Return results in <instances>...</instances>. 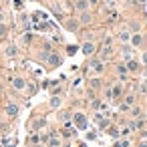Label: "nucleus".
I'll return each instance as SVG.
<instances>
[{
	"label": "nucleus",
	"instance_id": "nucleus-1",
	"mask_svg": "<svg viewBox=\"0 0 147 147\" xmlns=\"http://www.w3.org/2000/svg\"><path fill=\"white\" fill-rule=\"evenodd\" d=\"M75 123H77L79 129H85V127H87V119H85V115H83V113H75Z\"/></svg>",
	"mask_w": 147,
	"mask_h": 147
},
{
	"label": "nucleus",
	"instance_id": "nucleus-2",
	"mask_svg": "<svg viewBox=\"0 0 147 147\" xmlns=\"http://www.w3.org/2000/svg\"><path fill=\"white\" fill-rule=\"evenodd\" d=\"M83 55H87V57L95 55V45H93V42H85V45H83Z\"/></svg>",
	"mask_w": 147,
	"mask_h": 147
},
{
	"label": "nucleus",
	"instance_id": "nucleus-3",
	"mask_svg": "<svg viewBox=\"0 0 147 147\" xmlns=\"http://www.w3.org/2000/svg\"><path fill=\"white\" fill-rule=\"evenodd\" d=\"M91 69H93V73H103V69H105V67H103V61H101V59H99V61H93V63H91Z\"/></svg>",
	"mask_w": 147,
	"mask_h": 147
},
{
	"label": "nucleus",
	"instance_id": "nucleus-4",
	"mask_svg": "<svg viewBox=\"0 0 147 147\" xmlns=\"http://www.w3.org/2000/svg\"><path fill=\"white\" fill-rule=\"evenodd\" d=\"M125 67H127V71H131V73H135V71H139V63H137V61H133V59H129Z\"/></svg>",
	"mask_w": 147,
	"mask_h": 147
},
{
	"label": "nucleus",
	"instance_id": "nucleus-5",
	"mask_svg": "<svg viewBox=\"0 0 147 147\" xmlns=\"http://www.w3.org/2000/svg\"><path fill=\"white\" fill-rule=\"evenodd\" d=\"M12 87H14L16 91H24L26 83H24V79H14V81H12Z\"/></svg>",
	"mask_w": 147,
	"mask_h": 147
},
{
	"label": "nucleus",
	"instance_id": "nucleus-6",
	"mask_svg": "<svg viewBox=\"0 0 147 147\" xmlns=\"http://www.w3.org/2000/svg\"><path fill=\"white\" fill-rule=\"evenodd\" d=\"M75 8H77V10H81V12H85V10L89 8V2H87V0H77Z\"/></svg>",
	"mask_w": 147,
	"mask_h": 147
},
{
	"label": "nucleus",
	"instance_id": "nucleus-7",
	"mask_svg": "<svg viewBox=\"0 0 147 147\" xmlns=\"http://www.w3.org/2000/svg\"><path fill=\"white\" fill-rule=\"evenodd\" d=\"M129 40H131V45H133V47H139V45L143 42V36H141V34H131V38H129Z\"/></svg>",
	"mask_w": 147,
	"mask_h": 147
},
{
	"label": "nucleus",
	"instance_id": "nucleus-8",
	"mask_svg": "<svg viewBox=\"0 0 147 147\" xmlns=\"http://www.w3.org/2000/svg\"><path fill=\"white\" fill-rule=\"evenodd\" d=\"M49 65H51V69L59 67V65H61V57H57V55H51V59H49Z\"/></svg>",
	"mask_w": 147,
	"mask_h": 147
},
{
	"label": "nucleus",
	"instance_id": "nucleus-9",
	"mask_svg": "<svg viewBox=\"0 0 147 147\" xmlns=\"http://www.w3.org/2000/svg\"><path fill=\"white\" fill-rule=\"evenodd\" d=\"M6 113H8V117H14V115L18 113V107H16L14 103H10V105L6 107Z\"/></svg>",
	"mask_w": 147,
	"mask_h": 147
},
{
	"label": "nucleus",
	"instance_id": "nucleus-10",
	"mask_svg": "<svg viewBox=\"0 0 147 147\" xmlns=\"http://www.w3.org/2000/svg\"><path fill=\"white\" fill-rule=\"evenodd\" d=\"M129 38H131V34H129L127 30H121V32H119V40H121V42H129Z\"/></svg>",
	"mask_w": 147,
	"mask_h": 147
},
{
	"label": "nucleus",
	"instance_id": "nucleus-11",
	"mask_svg": "<svg viewBox=\"0 0 147 147\" xmlns=\"http://www.w3.org/2000/svg\"><path fill=\"white\" fill-rule=\"evenodd\" d=\"M79 20H81V22H85V24H87V22H91V14H89V12H87V10H85V12H81V18H79Z\"/></svg>",
	"mask_w": 147,
	"mask_h": 147
},
{
	"label": "nucleus",
	"instance_id": "nucleus-12",
	"mask_svg": "<svg viewBox=\"0 0 147 147\" xmlns=\"http://www.w3.org/2000/svg\"><path fill=\"white\" fill-rule=\"evenodd\" d=\"M111 53H113V49L107 45V47L103 49V55H101V59H107V57H111Z\"/></svg>",
	"mask_w": 147,
	"mask_h": 147
},
{
	"label": "nucleus",
	"instance_id": "nucleus-13",
	"mask_svg": "<svg viewBox=\"0 0 147 147\" xmlns=\"http://www.w3.org/2000/svg\"><path fill=\"white\" fill-rule=\"evenodd\" d=\"M6 57H16V47H8L6 49Z\"/></svg>",
	"mask_w": 147,
	"mask_h": 147
},
{
	"label": "nucleus",
	"instance_id": "nucleus-14",
	"mask_svg": "<svg viewBox=\"0 0 147 147\" xmlns=\"http://www.w3.org/2000/svg\"><path fill=\"white\" fill-rule=\"evenodd\" d=\"M77 26H79V22H75V20L67 22V28H69V30H77Z\"/></svg>",
	"mask_w": 147,
	"mask_h": 147
},
{
	"label": "nucleus",
	"instance_id": "nucleus-15",
	"mask_svg": "<svg viewBox=\"0 0 147 147\" xmlns=\"http://www.w3.org/2000/svg\"><path fill=\"white\" fill-rule=\"evenodd\" d=\"M59 105H61V99L59 97H53L51 99V107H59Z\"/></svg>",
	"mask_w": 147,
	"mask_h": 147
},
{
	"label": "nucleus",
	"instance_id": "nucleus-16",
	"mask_svg": "<svg viewBox=\"0 0 147 147\" xmlns=\"http://www.w3.org/2000/svg\"><path fill=\"white\" fill-rule=\"evenodd\" d=\"M131 115H133V117H141V109H139V107H133V109H131Z\"/></svg>",
	"mask_w": 147,
	"mask_h": 147
},
{
	"label": "nucleus",
	"instance_id": "nucleus-17",
	"mask_svg": "<svg viewBox=\"0 0 147 147\" xmlns=\"http://www.w3.org/2000/svg\"><path fill=\"white\" fill-rule=\"evenodd\" d=\"M117 73H119V75H125V73H127V67H125V65H119V67H117Z\"/></svg>",
	"mask_w": 147,
	"mask_h": 147
},
{
	"label": "nucleus",
	"instance_id": "nucleus-18",
	"mask_svg": "<svg viewBox=\"0 0 147 147\" xmlns=\"http://www.w3.org/2000/svg\"><path fill=\"white\" fill-rule=\"evenodd\" d=\"M115 147H129V141H127V139H123V141L115 143Z\"/></svg>",
	"mask_w": 147,
	"mask_h": 147
},
{
	"label": "nucleus",
	"instance_id": "nucleus-19",
	"mask_svg": "<svg viewBox=\"0 0 147 147\" xmlns=\"http://www.w3.org/2000/svg\"><path fill=\"white\" fill-rule=\"evenodd\" d=\"M91 87H93V89L101 87V81H99V79H93V81H91Z\"/></svg>",
	"mask_w": 147,
	"mask_h": 147
},
{
	"label": "nucleus",
	"instance_id": "nucleus-20",
	"mask_svg": "<svg viewBox=\"0 0 147 147\" xmlns=\"http://www.w3.org/2000/svg\"><path fill=\"white\" fill-rule=\"evenodd\" d=\"M125 103H127V105H129V107H131V105H133V103H135V97H131V95H129V97H127V99H125Z\"/></svg>",
	"mask_w": 147,
	"mask_h": 147
},
{
	"label": "nucleus",
	"instance_id": "nucleus-21",
	"mask_svg": "<svg viewBox=\"0 0 147 147\" xmlns=\"http://www.w3.org/2000/svg\"><path fill=\"white\" fill-rule=\"evenodd\" d=\"M59 145H61V141H59V139H53V141L49 143V147H59Z\"/></svg>",
	"mask_w": 147,
	"mask_h": 147
},
{
	"label": "nucleus",
	"instance_id": "nucleus-22",
	"mask_svg": "<svg viewBox=\"0 0 147 147\" xmlns=\"http://www.w3.org/2000/svg\"><path fill=\"white\" fill-rule=\"evenodd\" d=\"M38 141H40L38 135H30V143H38Z\"/></svg>",
	"mask_w": 147,
	"mask_h": 147
},
{
	"label": "nucleus",
	"instance_id": "nucleus-23",
	"mask_svg": "<svg viewBox=\"0 0 147 147\" xmlns=\"http://www.w3.org/2000/svg\"><path fill=\"white\" fill-rule=\"evenodd\" d=\"M14 8H16V10L22 8V0H14Z\"/></svg>",
	"mask_w": 147,
	"mask_h": 147
},
{
	"label": "nucleus",
	"instance_id": "nucleus-24",
	"mask_svg": "<svg viewBox=\"0 0 147 147\" xmlns=\"http://www.w3.org/2000/svg\"><path fill=\"white\" fill-rule=\"evenodd\" d=\"M109 135H115V137H117V135H119V131H117L115 127H111V129H109Z\"/></svg>",
	"mask_w": 147,
	"mask_h": 147
},
{
	"label": "nucleus",
	"instance_id": "nucleus-25",
	"mask_svg": "<svg viewBox=\"0 0 147 147\" xmlns=\"http://www.w3.org/2000/svg\"><path fill=\"white\" fill-rule=\"evenodd\" d=\"M6 34V26L4 24H0V36H4Z\"/></svg>",
	"mask_w": 147,
	"mask_h": 147
},
{
	"label": "nucleus",
	"instance_id": "nucleus-26",
	"mask_svg": "<svg viewBox=\"0 0 147 147\" xmlns=\"http://www.w3.org/2000/svg\"><path fill=\"white\" fill-rule=\"evenodd\" d=\"M107 4H109V6H113V4H115V0H107Z\"/></svg>",
	"mask_w": 147,
	"mask_h": 147
},
{
	"label": "nucleus",
	"instance_id": "nucleus-27",
	"mask_svg": "<svg viewBox=\"0 0 147 147\" xmlns=\"http://www.w3.org/2000/svg\"><path fill=\"white\" fill-rule=\"evenodd\" d=\"M143 63H145V65H147V53H145V55H143Z\"/></svg>",
	"mask_w": 147,
	"mask_h": 147
},
{
	"label": "nucleus",
	"instance_id": "nucleus-28",
	"mask_svg": "<svg viewBox=\"0 0 147 147\" xmlns=\"http://www.w3.org/2000/svg\"><path fill=\"white\" fill-rule=\"evenodd\" d=\"M139 147H147V141H143V143H141V145H139Z\"/></svg>",
	"mask_w": 147,
	"mask_h": 147
},
{
	"label": "nucleus",
	"instance_id": "nucleus-29",
	"mask_svg": "<svg viewBox=\"0 0 147 147\" xmlns=\"http://www.w3.org/2000/svg\"><path fill=\"white\" fill-rule=\"evenodd\" d=\"M91 2H101V0H91Z\"/></svg>",
	"mask_w": 147,
	"mask_h": 147
},
{
	"label": "nucleus",
	"instance_id": "nucleus-30",
	"mask_svg": "<svg viewBox=\"0 0 147 147\" xmlns=\"http://www.w3.org/2000/svg\"><path fill=\"white\" fill-rule=\"evenodd\" d=\"M139 2H145V0H139Z\"/></svg>",
	"mask_w": 147,
	"mask_h": 147
}]
</instances>
